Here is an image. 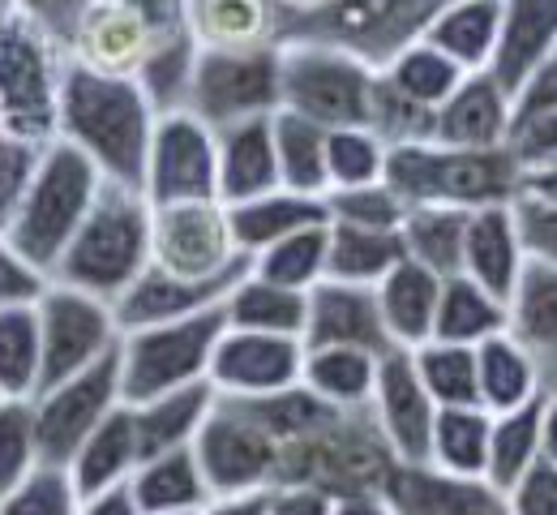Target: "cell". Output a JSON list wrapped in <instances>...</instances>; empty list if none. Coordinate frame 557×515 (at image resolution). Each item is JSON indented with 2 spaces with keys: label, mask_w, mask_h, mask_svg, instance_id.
<instances>
[{
  "label": "cell",
  "mask_w": 557,
  "mask_h": 515,
  "mask_svg": "<svg viewBox=\"0 0 557 515\" xmlns=\"http://www.w3.org/2000/svg\"><path fill=\"white\" fill-rule=\"evenodd\" d=\"M442 275H433L429 267H420L412 258H404L382 284H377V305H382V322L391 331L395 348L417 353L433 340L437 327V305H442Z\"/></svg>",
  "instance_id": "484cf974"
},
{
  "label": "cell",
  "mask_w": 557,
  "mask_h": 515,
  "mask_svg": "<svg viewBox=\"0 0 557 515\" xmlns=\"http://www.w3.org/2000/svg\"><path fill=\"white\" fill-rule=\"evenodd\" d=\"M382 357L364 348H305L300 387L339 413H369Z\"/></svg>",
  "instance_id": "1f68e13d"
},
{
  "label": "cell",
  "mask_w": 557,
  "mask_h": 515,
  "mask_svg": "<svg viewBox=\"0 0 557 515\" xmlns=\"http://www.w3.org/2000/svg\"><path fill=\"white\" fill-rule=\"evenodd\" d=\"M44 382V340L35 305H0V400H35Z\"/></svg>",
  "instance_id": "ab89813d"
},
{
  "label": "cell",
  "mask_w": 557,
  "mask_h": 515,
  "mask_svg": "<svg viewBox=\"0 0 557 515\" xmlns=\"http://www.w3.org/2000/svg\"><path fill=\"white\" fill-rule=\"evenodd\" d=\"M510 515H557V459H541L506 494Z\"/></svg>",
  "instance_id": "db71d44e"
},
{
  "label": "cell",
  "mask_w": 557,
  "mask_h": 515,
  "mask_svg": "<svg viewBox=\"0 0 557 515\" xmlns=\"http://www.w3.org/2000/svg\"><path fill=\"white\" fill-rule=\"evenodd\" d=\"M103 185H108L103 172L82 150L61 143V138H52L44 147V155H39L30 189L22 194L13 220L4 228V241L13 245V254L30 271L52 280V271H57V262L65 258V249L73 245L77 228L95 211Z\"/></svg>",
  "instance_id": "3957f363"
},
{
  "label": "cell",
  "mask_w": 557,
  "mask_h": 515,
  "mask_svg": "<svg viewBox=\"0 0 557 515\" xmlns=\"http://www.w3.org/2000/svg\"><path fill=\"white\" fill-rule=\"evenodd\" d=\"M382 74L391 77L408 99H417L420 108L437 112V108L463 86L468 70H459V65H455L446 52H437L429 39H417V44H408Z\"/></svg>",
  "instance_id": "f6af8a7d"
},
{
  "label": "cell",
  "mask_w": 557,
  "mask_h": 515,
  "mask_svg": "<svg viewBox=\"0 0 557 515\" xmlns=\"http://www.w3.org/2000/svg\"><path fill=\"white\" fill-rule=\"evenodd\" d=\"M541 430H545V459H557V382H554V387H545Z\"/></svg>",
  "instance_id": "be15d7a7"
},
{
  "label": "cell",
  "mask_w": 557,
  "mask_h": 515,
  "mask_svg": "<svg viewBox=\"0 0 557 515\" xmlns=\"http://www.w3.org/2000/svg\"><path fill=\"white\" fill-rule=\"evenodd\" d=\"M159 112L138 77L95 74L65 57L57 86V138L77 147L112 185L146 194V159Z\"/></svg>",
  "instance_id": "6da1fadb"
},
{
  "label": "cell",
  "mask_w": 557,
  "mask_h": 515,
  "mask_svg": "<svg viewBox=\"0 0 557 515\" xmlns=\"http://www.w3.org/2000/svg\"><path fill=\"white\" fill-rule=\"evenodd\" d=\"M185 26L198 52H258L287 44L296 9L287 0H185Z\"/></svg>",
  "instance_id": "d6986e66"
},
{
  "label": "cell",
  "mask_w": 557,
  "mask_h": 515,
  "mask_svg": "<svg viewBox=\"0 0 557 515\" xmlns=\"http://www.w3.org/2000/svg\"><path fill=\"white\" fill-rule=\"evenodd\" d=\"M134 499L146 515H176V512H202L210 499V486L202 477V464L194 455V446L185 451H163V455H146L129 481Z\"/></svg>",
  "instance_id": "4dcf8cb0"
},
{
  "label": "cell",
  "mask_w": 557,
  "mask_h": 515,
  "mask_svg": "<svg viewBox=\"0 0 557 515\" xmlns=\"http://www.w3.org/2000/svg\"><path fill=\"white\" fill-rule=\"evenodd\" d=\"M557 52V0H502V44L493 57V70L506 90H523V82L536 74Z\"/></svg>",
  "instance_id": "d4e9b609"
},
{
  "label": "cell",
  "mask_w": 557,
  "mask_h": 515,
  "mask_svg": "<svg viewBox=\"0 0 557 515\" xmlns=\"http://www.w3.org/2000/svg\"><path fill=\"white\" fill-rule=\"evenodd\" d=\"M271 512V490L258 494H232V499H210L202 515H267Z\"/></svg>",
  "instance_id": "91938a15"
},
{
  "label": "cell",
  "mask_w": 557,
  "mask_h": 515,
  "mask_svg": "<svg viewBox=\"0 0 557 515\" xmlns=\"http://www.w3.org/2000/svg\"><path fill=\"white\" fill-rule=\"evenodd\" d=\"M185 112L207 121L214 134L283 112V52H198Z\"/></svg>",
  "instance_id": "30bf717a"
},
{
  "label": "cell",
  "mask_w": 557,
  "mask_h": 515,
  "mask_svg": "<svg viewBox=\"0 0 557 515\" xmlns=\"http://www.w3.org/2000/svg\"><path fill=\"white\" fill-rule=\"evenodd\" d=\"M134 421H138L141 455H163V451H185L194 446L210 413L219 408V391L210 382H194L185 391L146 400V404H129Z\"/></svg>",
  "instance_id": "f546056e"
},
{
  "label": "cell",
  "mask_w": 557,
  "mask_h": 515,
  "mask_svg": "<svg viewBox=\"0 0 557 515\" xmlns=\"http://www.w3.org/2000/svg\"><path fill=\"white\" fill-rule=\"evenodd\" d=\"M386 159L391 147L369 130H331L326 138V168H331V194L335 189H364V185H382L386 181Z\"/></svg>",
  "instance_id": "bcb514c9"
},
{
  "label": "cell",
  "mask_w": 557,
  "mask_h": 515,
  "mask_svg": "<svg viewBox=\"0 0 557 515\" xmlns=\"http://www.w3.org/2000/svg\"><path fill=\"white\" fill-rule=\"evenodd\" d=\"M515 216H519V232H523L528 258H536L545 267H557V207L536 203V198H519Z\"/></svg>",
  "instance_id": "f5cc1de1"
},
{
  "label": "cell",
  "mask_w": 557,
  "mask_h": 515,
  "mask_svg": "<svg viewBox=\"0 0 557 515\" xmlns=\"http://www.w3.org/2000/svg\"><path fill=\"white\" fill-rule=\"evenodd\" d=\"M194 455L214 499L275 490L283 473V446L232 400H219V408L210 413L194 442Z\"/></svg>",
  "instance_id": "4fadbf2b"
},
{
  "label": "cell",
  "mask_w": 557,
  "mask_h": 515,
  "mask_svg": "<svg viewBox=\"0 0 557 515\" xmlns=\"http://www.w3.org/2000/svg\"><path fill=\"white\" fill-rule=\"evenodd\" d=\"M227 331V309L214 305L207 314L141 327L121 335V382L125 404H146L172 391H185L194 382H210L214 348Z\"/></svg>",
  "instance_id": "52a82bcc"
},
{
  "label": "cell",
  "mask_w": 557,
  "mask_h": 515,
  "mask_svg": "<svg viewBox=\"0 0 557 515\" xmlns=\"http://www.w3.org/2000/svg\"><path fill=\"white\" fill-rule=\"evenodd\" d=\"M515 130V90L497 77L468 74L463 86L433 112V143L455 150H506Z\"/></svg>",
  "instance_id": "44dd1931"
},
{
  "label": "cell",
  "mask_w": 557,
  "mask_h": 515,
  "mask_svg": "<svg viewBox=\"0 0 557 515\" xmlns=\"http://www.w3.org/2000/svg\"><path fill=\"white\" fill-rule=\"evenodd\" d=\"M510 331V301L493 296L468 275H455L442 284V305H437V327L433 340L442 344H463L481 348L485 340Z\"/></svg>",
  "instance_id": "e575fe53"
},
{
  "label": "cell",
  "mask_w": 557,
  "mask_h": 515,
  "mask_svg": "<svg viewBox=\"0 0 557 515\" xmlns=\"http://www.w3.org/2000/svg\"><path fill=\"white\" fill-rule=\"evenodd\" d=\"M154 258V207L141 189L103 185L95 211L77 228L48 284H65L116 305L146 275Z\"/></svg>",
  "instance_id": "7a4b0ae2"
},
{
  "label": "cell",
  "mask_w": 557,
  "mask_h": 515,
  "mask_svg": "<svg viewBox=\"0 0 557 515\" xmlns=\"http://www.w3.org/2000/svg\"><path fill=\"white\" fill-rule=\"evenodd\" d=\"M326 138L331 130L296 117L275 112V150H278V181L292 194L326 198L331 194V168H326Z\"/></svg>",
  "instance_id": "f35d334b"
},
{
  "label": "cell",
  "mask_w": 557,
  "mask_h": 515,
  "mask_svg": "<svg viewBox=\"0 0 557 515\" xmlns=\"http://www.w3.org/2000/svg\"><path fill=\"white\" fill-rule=\"evenodd\" d=\"M326 267H331V223L292 232L253 258V275L292 293H313L326 280Z\"/></svg>",
  "instance_id": "b9f144b4"
},
{
  "label": "cell",
  "mask_w": 557,
  "mask_h": 515,
  "mask_svg": "<svg viewBox=\"0 0 557 515\" xmlns=\"http://www.w3.org/2000/svg\"><path fill=\"white\" fill-rule=\"evenodd\" d=\"M523 198H536V203L557 207V163L536 168V172H528V176H523Z\"/></svg>",
  "instance_id": "6125c7cd"
},
{
  "label": "cell",
  "mask_w": 557,
  "mask_h": 515,
  "mask_svg": "<svg viewBox=\"0 0 557 515\" xmlns=\"http://www.w3.org/2000/svg\"><path fill=\"white\" fill-rule=\"evenodd\" d=\"M176 515H202V512H176Z\"/></svg>",
  "instance_id": "003e7915"
},
{
  "label": "cell",
  "mask_w": 557,
  "mask_h": 515,
  "mask_svg": "<svg viewBox=\"0 0 557 515\" xmlns=\"http://www.w3.org/2000/svg\"><path fill=\"white\" fill-rule=\"evenodd\" d=\"M420 39L446 52L459 70L485 74L493 70V57L502 44V0H450Z\"/></svg>",
  "instance_id": "4316f807"
},
{
  "label": "cell",
  "mask_w": 557,
  "mask_h": 515,
  "mask_svg": "<svg viewBox=\"0 0 557 515\" xmlns=\"http://www.w3.org/2000/svg\"><path fill=\"white\" fill-rule=\"evenodd\" d=\"M39 309V340H44V387H57L82 369L99 366L121 348V318L116 305L65 284H48L35 301Z\"/></svg>",
  "instance_id": "7c38bea8"
},
{
  "label": "cell",
  "mask_w": 557,
  "mask_h": 515,
  "mask_svg": "<svg viewBox=\"0 0 557 515\" xmlns=\"http://www.w3.org/2000/svg\"><path fill=\"white\" fill-rule=\"evenodd\" d=\"M249 271H253V262L240 267V271H232V275H219V280H176V275H163V271L146 267V275L116 301L121 331L163 327V322H181V318L207 314L214 305H223Z\"/></svg>",
  "instance_id": "7402d4cb"
},
{
  "label": "cell",
  "mask_w": 557,
  "mask_h": 515,
  "mask_svg": "<svg viewBox=\"0 0 557 515\" xmlns=\"http://www.w3.org/2000/svg\"><path fill=\"white\" fill-rule=\"evenodd\" d=\"M141 459L146 455H141L138 421H134V408L125 404L121 413H112L90 439L82 442V451L73 455L70 473L73 481H77V490H82V499H90V494L129 486Z\"/></svg>",
  "instance_id": "83f0119b"
},
{
  "label": "cell",
  "mask_w": 557,
  "mask_h": 515,
  "mask_svg": "<svg viewBox=\"0 0 557 515\" xmlns=\"http://www.w3.org/2000/svg\"><path fill=\"white\" fill-rule=\"evenodd\" d=\"M283 189L275 150V117H258L219 134V203L240 207Z\"/></svg>",
  "instance_id": "cb8c5ba5"
},
{
  "label": "cell",
  "mask_w": 557,
  "mask_h": 515,
  "mask_svg": "<svg viewBox=\"0 0 557 515\" xmlns=\"http://www.w3.org/2000/svg\"><path fill=\"white\" fill-rule=\"evenodd\" d=\"M283 112H296L322 130L369 125L377 70L339 44L287 39L283 48Z\"/></svg>",
  "instance_id": "5b68a950"
},
{
  "label": "cell",
  "mask_w": 557,
  "mask_h": 515,
  "mask_svg": "<svg viewBox=\"0 0 557 515\" xmlns=\"http://www.w3.org/2000/svg\"><path fill=\"white\" fill-rule=\"evenodd\" d=\"M189 35L185 0H90L65 57L108 77H138L146 61Z\"/></svg>",
  "instance_id": "8992f818"
},
{
  "label": "cell",
  "mask_w": 557,
  "mask_h": 515,
  "mask_svg": "<svg viewBox=\"0 0 557 515\" xmlns=\"http://www.w3.org/2000/svg\"><path fill=\"white\" fill-rule=\"evenodd\" d=\"M481 361V404L488 413H510L532 404L545 391V369L528 344H519L510 331L493 335L476 348Z\"/></svg>",
  "instance_id": "836d02e7"
},
{
  "label": "cell",
  "mask_w": 557,
  "mask_h": 515,
  "mask_svg": "<svg viewBox=\"0 0 557 515\" xmlns=\"http://www.w3.org/2000/svg\"><path fill=\"white\" fill-rule=\"evenodd\" d=\"M331 515H395L382 490H360V494H339Z\"/></svg>",
  "instance_id": "94428289"
},
{
  "label": "cell",
  "mask_w": 557,
  "mask_h": 515,
  "mask_svg": "<svg viewBox=\"0 0 557 515\" xmlns=\"http://www.w3.org/2000/svg\"><path fill=\"white\" fill-rule=\"evenodd\" d=\"M65 52L17 9L0 17V134L48 147L57 138V86Z\"/></svg>",
  "instance_id": "ba28073f"
},
{
  "label": "cell",
  "mask_w": 557,
  "mask_h": 515,
  "mask_svg": "<svg viewBox=\"0 0 557 515\" xmlns=\"http://www.w3.org/2000/svg\"><path fill=\"white\" fill-rule=\"evenodd\" d=\"M0 515H82V490L65 464H39L0 499Z\"/></svg>",
  "instance_id": "681fc988"
},
{
  "label": "cell",
  "mask_w": 557,
  "mask_h": 515,
  "mask_svg": "<svg viewBox=\"0 0 557 515\" xmlns=\"http://www.w3.org/2000/svg\"><path fill=\"white\" fill-rule=\"evenodd\" d=\"M26 22H35L61 52L70 48L73 30L82 22V13L90 9V0H9Z\"/></svg>",
  "instance_id": "816d5d0a"
},
{
  "label": "cell",
  "mask_w": 557,
  "mask_h": 515,
  "mask_svg": "<svg viewBox=\"0 0 557 515\" xmlns=\"http://www.w3.org/2000/svg\"><path fill=\"white\" fill-rule=\"evenodd\" d=\"M468 220L472 211H455V207H412L404 220V245L408 258L429 267L442 280L463 275V245H468Z\"/></svg>",
  "instance_id": "60d3db41"
},
{
  "label": "cell",
  "mask_w": 557,
  "mask_h": 515,
  "mask_svg": "<svg viewBox=\"0 0 557 515\" xmlns=\"http://www.w3.org/2000/svg\"><path fill=\"white\" fill-rule=\"evenodd\" d=\"M287 4H292L296 13H313V9H326L331 0H287Z\"/></svg>",
  "instance_id": "e7e4bbea"
},
{
  "label": "cell",
  "mask_w": 557,
  "mask_h": 515,
  "mask_svg": "<svg viewBox=\"0 0 557 515\" xmlns=\"http://www.w3.org/2000/svg\"><path fill=\"white\" fill-rule=\"evenodd\" d=\"M227 220H232V236H236L240 254L258 258L262 249L278 245L292 232H305L313 223H331V211H326V198L275 189V194L249 198L240 207H227Z\"/></svg>",
  "instance_id": "f1b7e54d"
},
{
  "label": "cell",
  "mask_w": 557,
  "mask_h": 515,
  "mask_svg": "<svg viewBox=\"0 0 557 515\" xmlns=\"http://www.w3.org/2000/svg\"><path fill=\"white\" fill-rule=\"evenodd\" d=\"M528 271V245L519 232L515 207H485L468 220V245H463V275L476 280L493 296L510 301Z\"/></svg>",
  "instance_id": "603a6c76"
},
{
  "label": "cell",
  "mask_w": 557,
  "mask_h": 515,
  "mask_svg": "<svg viewBox=\"0 0 557 515\" xmlns=\"http://www.w3.org/2000/svg\"><path fill=\"white\" fill-rule=\"evenodd\" d=\"M150 207L219 198V134L194 112H163L146 159Z\"/></svg>",
  "instance_id": "9a60e30c"
},
{
  "label": "cell",
  "mask_w": 557,
  "mask_h": 515,
  "mask_svg": "<svg viewBox=\"0 0 557 515\" xmlns=\"http://www.w3.org/2000/svg\"><path fill=\"white\" fill-rule=\"evenodd\" d=\"M335 494L318 486H275L271 490V512L267 515H331Z\"/></svg>",
  "instance_id": "9f6ffc18"
},
{
  "label": "cell",
  "mask_w": 557,
  "mask_h": 515,
  "mask_svg": "<svg viewBox=\"0 0 557 515\" xmlns=\"http://www.w3.org/2000/svg\"><path fill=\"white\" fill-rule=\"evenodd\" d=\"M9 9H13V4H9V0H0V13H9Z\"/></svg>",
  "instance_id": "03108f58"
},
{
  "label": "cell",
  "mask_w": 557,
  "mask_h": 515,
  "mask_svg": "<svg viewBox=\"0 0 557 515\" xmlns=\"http://www.w3.org/2000/svg\"><path fill=\"white\" fill-rule=\"evenodd\" d=\"M488 439H493L488 408H442L433 426L429 464L459 477H488Z\"/></svg>",
  "instance_id": "7bdbcfd3"
},
{
  "label": "cell",
  "mask_w": 557,
  "mask_h": 515,
  "mask_svg": "<svg viewBox=\"0 0 557 515\" xmlns=\"http://www.w3.org/2000/svg\"><path fill=\"white\" fill-rule=\"evenodd\" d=\"M382 499L395 515H510L506 490L488 477H459L437 464H395Z\"/></svg>",
  "instance_id": "ac0fdd59"
},
{
  "label": "cell",
  "mask_w": 557,
  "mask_h": 515,
  "mask_svg": "<svg viewBox=\"0 0 557 515\" xmlns=\"http://www.w3.org/2000/svg\"><path fill=\"white\" fill-rule=\"evenodd\" d=\"M510 335L536 353L545 387L557 382V267L528 258V271L510 296Z\"/></svg>",
  "instance_id": "d6a6232c"
},
{
  "label": "cell",
  "mask_w": 557,
  "mask_h": 515,
  "mask_svg": "<svg viewBox=\"0 0 557 515\" xmlns=\"http://www.w3.org/2000/svg\"><path fill=\"white\" fill-rule=\"evenodd\" d=\"M35 434L44 464H65L82 451L112 413L125 408V382H121V348L103 357L99 366L82 369L57 387H44L35 400Z\"/></svg>",
  "instance_id": "8fae6325"
},
{
  "label": "cell",
  "mask_w": 557,
  "mask_h": 515,
  "mask_svg": "<svg viewBox=\"0 0 557 515\" xmlns=\"http://www.w3.org/2000/svg\"><path fill=\"white\" fill-rule=\"evenodd\" d=\"M300 378H305V340L292 335L227 327L210 361V387L219 391V400H267L300 387Z\"/></svg>",
  "instance_id": "2e32d148"
},
{
  "label": "cell",
  "mask_w": 557,
  "mask_h": 515,
  "mask_svg": "<svg viewBox=\"0 0 557 515\" xmlns=\"http://www.w3.org/2000/svg\"><path fill=\"white\" fill-rule=\"evenodd\" d=\"M326 211H331V223L399 232L412 207L382 181V185H364V189H335V194H326Z\"/></svg>",
  "instance_id": "f907efd6"
},
{
  "label": "cell",
  "mask_w": 557,
  "mask_h": 515,
  "mask_svg": "<svg viewBox=\"0 0 557 515\" xmlns=\"http://www.w3.org/2000/svg\"><path fill=\"white\" fill-rule=\"evenodd\" d=\"M545 391L510 413H493V439H488V481L497 490H515L532 464L545 459V430H541Z\"/></svg>",
  "instance_id": "74e56055"
},
{
  "label": "cell",
  "mask_w": 557,
  "mask_h": 515,
  "mask_svg": "<svg viewBox=\"0 0 557 515\" xmlns=\"http://www.w3.org/2000/svg\"><path fill=\"white\" fill-rule=\"evenodd\" d=\"M450 0H331L326 9L296 13L287 39H322L364 57L373 70H386L408 44H417L429 22Z\"/></svg>",
  "instance_id": "9c48e42d"
},
{
  "label": "cell",
  "mask_w": 557,
  "mask_h": 515,
  "mask_svg": "<svg viewBox=\"0 0 557 515\" xmlns=\"http://www.w3.org/2000/svg\"><path fill=\"white\" fill-rule=\"evenodd\" d=\"M369 130L386 147H412V143H433V112L408 99L391 77L377 70L373 82V103H369Z\"/></svg>",
  "instance_id": "7dc6e473"
},
{
  "label": "cell",
  "mask_w": 557,
  "mask_h": 515,
  "mask_svg": "<svg viewBox=\"0 0 557 515\" xmlns=\"http://www.w3.org/2000/svg\"><path fill=\"white\" fill-rule=\"evenodd\" d=\"M386 185L408 207L485 211L523 198V168L510 150H455L437 143L391 147Z\"/></svg>",
  "instance_id": "277c9868"
},
{
  "label": "cell",
  "mask_w": 557,
  "mask_h": 515,
  "mask_svg": "<svg viewBox=\"0 0 557 515\" xmlns=\"http://www.w3.org/2000/svg\"><path fill=\"white\" fill-rule=\"evenodd\" d=\"M82 515H146V512H141V503L134 499L129 486H116V490H103V494L82 499Z\"/></svg>",
  "instance_id": "680465c9"
},
{
  "label": "cell",
  "mask_w": 557,
  "mask_h": 515,
  "mask_svg": "<svg viewBox=\"0 0 557 515\" xmlns=\"http://www.w3.org/2000/svg\"><path fill=\"white\" fill-rule=\"evenodd\" d=\"M305 348H364V353H395L391 331L382 322L377 289H356L339 280H322L309 293Z\"/></svg>",
  "instance_id": "ffe728a7"
},
{
  "label": "cell",
  "mask_w": 557,
  "mask_h": 515,
  "mask_svg": "<svg viewBox=\"0 0 557 515\" xmlns=\"http://www.w3.org/2000/svg\"><path fill=\"white\" fill-rule=\"evenodd\" d=\"M404 258H408L404 232L331 223V267H326V280L356 284V289H377Z\"/></svg>",
  "instance_id": "d590c367"
},
{
  "label": "cell",
  "mask_w": 557,
  "mask_h": 515,
  "mask_svg": "<svg viewBox=\"0 0 557 515\" xmlns=\"http://www.w3.org/2000/svg\"><path fill=\"white\" fill-rule=\"evenodd\" d=\"M437 413L442 408L433 404L429 387L420 382L417 357L408 348L386 353L382 369H377V391H373L369 417H373L382 442L391 446L395 464H429Z\"/></svg>",
  "instance_id": "e0dca14e"
},
{
  "label": "cell",
  "mask_w": 557,
  "mask_h": 515,
  "mask_svg": "<svg viewBox=\"0 0 557 515\" xmlns=\"http://www.w3.org/2000/svg\"><path fill=\"white\" fill-rule=\"evenodd\" d=\"M253 258L240 254L227 207L214 203H176V207H154V258L150 267L176 280H219Z\"/></svg>",
  "instance_id": "5bb4252c"
},
{
  "label": "cell",
  "mask_w": 557,
  "mask_h": 515,
  "mask_svg": "<svg viewBox=\"0 0 557 515\" xmlns=\"http://www.w3.org/2000/svg\"><path fill=\"white\" fill-rule=\"evenodd\" d=\"M227 309V327L236 331H262V335H292L305 340V322H309V293H292L278 289L262 275H245L232 296L223 301Z\"/></svg>",
  "instance_id": "8d00e7d4"
},
{
  "label": "cell",
  "mask_w": 557,
  "mask_h": 515,
  "mask_svg": "<svg viewBox=\"0 0 557 515\" xmlns=\"http://www.w3.org/2000/svg\"><path fill=\"white\" fill-rule=\"evenodd\" d=\"M412 357H417L420 382L429 387L437 408H485L481 404V361H476V348L429 340Z\"/></svg>",
  "instance_id": "ee69618b"
},
{
  "label": "cell",
  "mask_w": 557,
  "mask_h": 515,
  "mask_svg": "<svg viewBox=\"0 0 557 515\" xmlns=\"http://www.w3.org/2000/svg\"><path fill=\"white\" fill-rule=\"evenodd\" d=\"M44 289H48V280L39 271H30L13 254V245L4 241V232H0V305H35L44 296Z\"/></svg>",
  "instance_id": "11a10c76"
},
{
  "label": "cell",
  "mask_w": 557,
  "mask_h": 515,
  "mask_svg": "<svg viewBox=\"0 0 557 515\" xmlns=\"http://www.w3.org/2000/svg\"><path fill=\"white\" fill-rule=\"evenodd\" d=\"M532 112H557V52L515 95V117H532Z\"/></svg>",
  "instance_id": "6f0895ef"
},
{
  "label": "cell",
  "mask_w": 557,
  "mask_h": 515,
  "mask_svg": "<svg viewBox=\"0 0 557 515\" xmlns=\"http://www.w3.org/2000/svg\"><path fill=\"white\" fill-rule=\"evenodd\" d=\"M44 464L30 400H0V499Z\"/></svg>",
  "instance_id": "c3c4849f"
}]
</instances>
